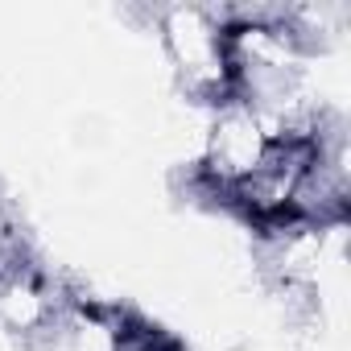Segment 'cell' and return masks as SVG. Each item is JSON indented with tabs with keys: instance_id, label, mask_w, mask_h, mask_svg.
I'll return each mask as SVG.
<instances>
[{
	"instance_id": "cell-1",
	"label": "cell",
	"mask_w": 351,
	"mask_h": 351,
	"mask_svg": "<svg viewBox=\"0 0 351 351\" xmlns=\"http://www.w3.org/2000/svg\"><path fill=\"white\" fill-rule=\"evenodd\" d=\"M265 145H269V136H265L261 120L252 116V108H244V104L223 108L211 136H207V157H203V169H199L207 195L219 199L232 182H240L244 173H252Z\"/></svg>"
},
{
	"instance_id": "cell-2",
	"label": "cell",
	"mask_w": 351,
	"mask_h": 351,
	"mask_svg": "<svg viewBox=\"0 0 351 351\" xmlns=\"http://www.w3.org/2000/svg\"><path fill=\"white\" fill-rule=\"evenodd\" d=\"M0 351H25V339L17 330H9L5 322H0Z\"/></svg>"
}]
</instances>
